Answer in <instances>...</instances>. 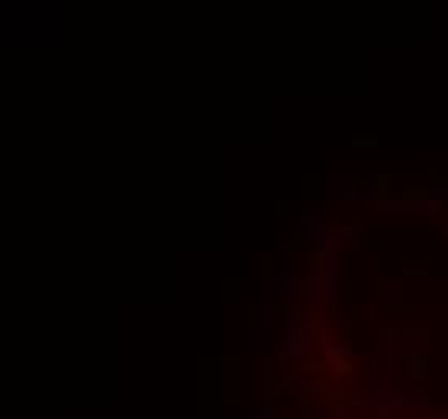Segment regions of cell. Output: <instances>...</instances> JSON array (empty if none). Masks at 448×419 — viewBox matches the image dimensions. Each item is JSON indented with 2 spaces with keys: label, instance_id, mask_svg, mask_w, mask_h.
<instances>
[{
  "label": "cell",
  "instance_id": "cell-1",
  "mask_svg": "<svg viewBox=\"0 0 448 419\" xmlns=\"http://www.w3.org/2000/svg\"><path fill=\"white\" fill-rule=\"evenodd\" d=\"M303 348H307V342H303V332H300V329L294 326L291 332H287V339H284L281 352H284V355H300Z\"/></svg>",
  "mask_w": 448,
  "mask_h": 419
},
{
  "label": "cell",
  "instance_id": "cell-2",
  "mask_svg": "<svg viewBox=\"0 0 448 419\" xmlns=\"http://www.w3.org/2000/svg\"><path fill=\"white\" fill-rule=\"evenodd\" d=\"M407 377L410 381H423L426 377V355H407Z\"/></svg>",
  "mask_w": 448,
  "mask_h": 419
},
{
  "label": "cell",
  "instance_id": "cell-3",
  "mask_svg": "<svg viewBox=\"0 0 448 419\" xmlns=\"http://www.w3.org/2000/svg\"><path fill=\"white\" fill-rule=\"evenodd\" d=\"M352 371H355V368H352L349 358H335V361H332V374H335V377H349Z\"/></svg>",
  "mask_w": 448,
  "mask_h": 419
},
{
  "label": "cell",
  "instance_id": "cell-4",
  "mask_svg": "<svg viewBox=\"0 0 448 419\" xmlns=\"http://www.w3.org/2000/svg\"><path fill=\"white\" fill-rule=\"evenodd\" d=\"M332 416L335 419H355V410H352V403H335V406H332Z\"/></svg>",
  "mask_w": 448,
  "mask_h": 419
},
{
  "label": "cell",
  "instance_id": "cell-5",
  "mask_svg": "<svg viewBox=\"0 0 448 419\" xmlns=\"http://www.w3.org/2000/svg\"><path fill=\"white\" fill-rule=\"evenodd\" d=\"M352 145H355V149H368V145H371V149H374V145H377V139H374V135H371V139H352Z\"/></svg>",
  "mask_w": 448,
  "mask_h": 419
},
{
  "label": "cell",
  "instance_id": "cell-6",
  "mask_svg": "<svg viewBox=\"0 0 448 419\" xmlns=\"http://www.w3.org/2000/svg\"><path fill=\"white\" fill-rule=\"evenodd\" d=\"M310 419H329V413H326V410H313V413H310Z\"/></svg>",
  "mask_w": 448,
  "mask_h": 419
}]
</instances>
